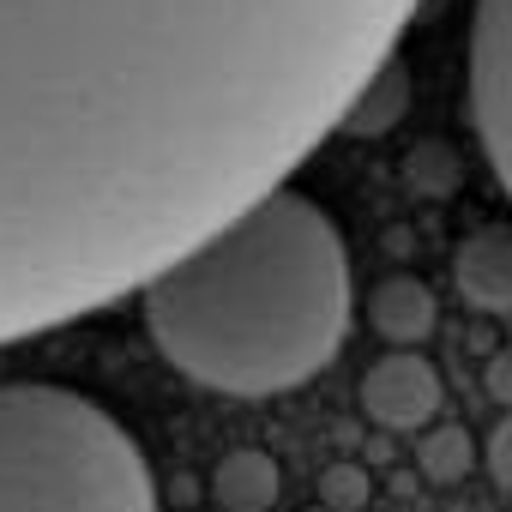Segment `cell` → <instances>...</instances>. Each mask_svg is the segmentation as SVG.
Here are the masks:
<instances>
[{
  "label": "cell",
  "instance_id": "obj_1",
  "mask_svg": "<svg viewBox=\"0 0 512 512\" xmlns=\"http://www.w3.org/2000/svg\"><path fill=\"white\" fill-rule=\"evenodd\" d=\"M163 362L229 398L308 386L350 338V247L296 187H278L145 290Z\"/></svg>",
  "mask_w": 512,
  "mask_h": 512
},
{
  "label": "cell",
  "instance_id": "obj_2",
  "mask_svg": "<svg viewBox=\"0 0 512 512\" xmlns=\"http://www.w3.org/2000/svg\"><path fill=\"white\" fill-rule=\"evenodd\" d=\"M0 512H157L139 440L85 392L0 386Z\"/></svg>",
  "mask_w": 512,
  "mask_h": 512
},
{
  "label": "cell",
  "instance_id": "obj_3",
  "mask_svg": "<svg viewBox=\"0 0 512 512\" xmlns=\"http://www.w3.org/2000/svg\"><path fill=\"white\" fill-rule=\"evenodd\" d=\"M470 115L512 199V0H476L470 25Z\"/></svg>",
  "mask_w": 512,
  "mask_h": 512
},
{
  "label": "cell",
  "instance_id": "obj_4",
  "mask_svg": "<svg viewBox=\"0 0 512 512\" xmlns=\"http://www.w3.org/2000/svg\"><path fill=\"white\" fill-rule=\"evenodd\" d=\"M362 410L374 428L386 434H422L440 410H446V386L434 374L428 356L416 350H392L386 362H374L362 374Z\"/></svg>",
  "mask_w": 512,
  "mask_h": 512
},
{
  "label": "cell",
  "instance_id": "obj_5",
  "mask_svg": "<svg viewBox=\"0 0 512 512\" xmlns=\"http://www.w3.org/2000/svg\"><path fill=\"white\" fill-rule=\"evenodd\" d=\"M458 296L482 314H512V223L470 229L452 253Z\"/></svg>",
  "mask_w": 512,
  "mask_h": 512
},
{
  "label": "cell",
  "instance_id": "obj_6",
  "mask_svg": "<svg viewBox=\"0 0 512 512\" xmlns=\"http://www.w3.org/2000/svg\"><path fill=\"white\" fill-rule=\"evenodd\" d=\"M368 326L392 344V350H416L434 338L440 326V302L422 278H380L368 296Z\"/></svg>",
  "mask_w": 512,
  "mask_h": 512
},
{
  "label": "cell",
  "instance_id": "obj_7",
  "mask_svg": "<svg viewBox=\"0 0 512 512\" xmlns=\"http://www.w3.org/2000/svg\"><path fill=\"white\" fill-rule=\"evenodd\" d=\"M278 488H284L278 458L260 452V446H241V452L217 458V470H211V500H217V512H272V506H278Z\"/></svg>",
  "mask_w": 512,
  "mask_h": 512
},
{
  "label": "cell",
  "instance_id": "obj_8",
  "mask_svg": "<svg viewBox=\"0 0 512 512\" xmlns=\"http://www.w3.org/2000/svg\"><path fill=\"white\" fill-rule=\"evenodd\" d=\"M404 109H410V73H404V61H392V67H380L374 85L356 97V109L344 115V133H350V139H380L392 121H404Z\"/></svg>",
  "mask_w": 512,
  "mask_h": 512
},
{
  "label": "cell",
  "instance_id": "obj_9",
  "mask_svg": "<svg viewBox=\"0 0 512 512\" xmlns=\"http://www.w3.org/2000/svg\"><path fill=\"white\" fill-rule=\"evenodd\" d=\"M416 470H422V482L428 488H458L470 470H476V440L464 434V428H422V440H416Z\"/></svg>",
  "mask_w": 512,
  "mask_h": 512
},
{
  "label": "cell",
  "instance_id": "obj_10",
  "mask_svg": "<svg viewBox=\"0 0 512 512\" xmlns=\"http://www.w3.org/2000/svg\"><path fill=\"white\" fill-rule=\"evenodd\" d=\"M404 181H410V193H422V199H440V193H458V181H464V163H458V151L452 145H416L410 157H404Z\"/></svg>",
  "mask_w": 512,
  "mask_h": 512
},
{
  "label": "cell",
  "instance_id": "obj_11",
  "mask_svg": "<svg viewBox=\"0 0 512 512\" xmlns=\"http://www.w3.org/2000/svg\"><path fill=\"white\" fill-rule=\"evenodd\" d=\"M368 494H374V482H368L362 464L338 458V464L320 470V506H332V512H356V506H368Z\"/></svg>",
  "mask_w": 512,
  "mask_h": 512
},
{
  "label": "cell",
  "instance_id": "obj_12",
  "mask_svg": "<svg viewBox=\"0 0 512 512\" xmlns=\"http://www.w3.org/2000/svg\"><path fill=\"white\" fill-rule=\"evenodd\" d=\"M482 458H488V476L512 494V410L494 422V434H488V452H482Z\"/></svg>",
  "mask_w": 512,
  "mask_h": 512
},
{
  "label": "cell",
  "instance_id": "obj_13",
  "mask_svg": "<svg viewBox=\"0 0 512 512\" xmlns=\"http://www.w3.org/2000/svg\"><path fill=\"white\" fill-rule=\"evenodd\" d=\"M482 392H488L500 410H512V344L488 356V368H482Z\"/></svg>",
  "mask_w": 512,
  "mask_h": 512
}]
</instances>
